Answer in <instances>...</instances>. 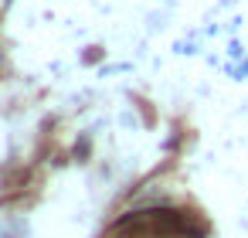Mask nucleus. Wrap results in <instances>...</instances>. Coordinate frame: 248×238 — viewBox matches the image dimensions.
<instances>
[{"instance_id": "1", "label": "nucleus", "mask_w": 248, "mask_h": 238, "mask_svg": "<svg viewBox=\"0 0 248 238\" xmlns=\"http://www.w3.org/2000/svg\"><path fill=\"white\" fill-rule=\"evenodd\" d=\"M112 235L119 238H190V235H201V224H194V214L187 211L150 207V211H133L123 221H116Z\"/></svg>"}]
</instances>
